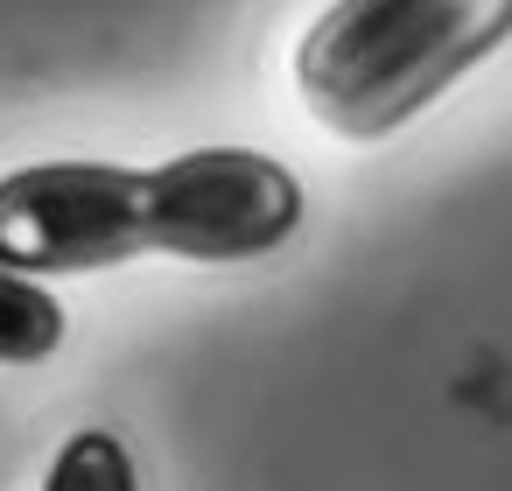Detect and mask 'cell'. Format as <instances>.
I'll return each mask as SVG.
<instances>
[{
  "mask_svg": "<svg viewBox=\"0 0 512 491\" xmlns=\"http://www.w3.org/2000/svg\"><path fill=\"white\" fill-rule=\"evenodd\" d=\"M43 491H141V477H134V456L113 428H85L57 449Z\"/></svg>",
  "mask_w": 512,
  "mask_h": 491,
  "instance_id": "cell-5",
  "label": "cell"
},
{
  "mask_svg": "<svg viewBox=\"0 0 512 491\" xmlns=\"http://www.w3.org/2000/svg\"><path fill=\"white\" fill-rule=\"evenodd\" d=\"M505 43L512 0H330L295 50V85L337 141H386Z\"/></svg>",
  "mask_w": 512,
  "mask_h": 491,
  "instance_id": "cell-1",
  "label": "cell"
},
{
  "mask_svg": "<svg viewBox=\"0 0 512 491\" xmlns=\"http://www.w3.org/2000/svg\"><path fill=\"white\" fill-rule=\"evenodd\" d=\"M302 232V183L253 148H190L148 169V246L176 260H260Z\"/></svg>",
  "mask_w": 512,
  "mask_h": 491,
  "instance_id": "cell-3",
  "label": "cell"
},
{
  "mask_svg": "<svg viewBox=\"0 0 512 491\" xmlns=\"http://www.w3.org/2000/svg\"><path fill=\"white\" fill-rule=\"evenodd\" d=\"M148 246V169L120 162H29L0 176V267L29 281L99 274Z\"/></svg>",
  "mask_w": 512,
  "mask_h": 491,
  "instance_id": "cell-2",
  "label": "cell"
},
{
  "mask_svg": "<svg viewBox=\"0 0 512 491\" xmlns=\"http://www.w3.org/2000/svg\"><path fill=\"white\" fill-rule=\"evenodd\" d=\"M64 344V309L43 281L0 267V365H43Z\"/></svg>",
  "mask_w": 512,
  "mask_h": 491,
  "instance_id": "cell-4",
  "label": "cell"
}]
</instances>
